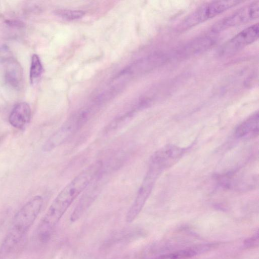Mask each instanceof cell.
Here are the masks:
<instances>
[{
  "instance_id": "7c38bea8",
  "label": "cell",
  "mask_w": 259,
  "mask_h": 259,
  "mask_svg": "<svg viewBox=\"0 0 259 259\" xmlns=\"http://www.w3.org/2000/svg\"><path fill=\"white\" fill-rule=\"evenodd\" d=\"M55 13L59 17L69 20L80 19L84 15L83 11L70 10H58Z\"/></svg>"
},
{
  "instance_id": "3957f363",
  "label": "cell",
  "mask_w": 259,
  "mask_h": 259,
  "mask_svg": "<svg viewBox=\"0 0 259 259\" xmlns=\"http://www.w3.org/2000/svg\"><path fill=\"white\" fill-rule=\"evenodd\" d=\"M242 2L240 1H218L206 3L187 16L179 25L178 30L183 31L191 28Z\"/></svg>"
},
{
  "instance_id": "5bb4252c",
  "label": "cell",
  "mask_w": 259,
  "mask_h": 259,
  "mask_svg": "<svg viewBox=\"0 0 259 259\" xmlns=\"http://www.w3.org/2000/svg\"><path fill=\"white\" fill-rule=\"evenodd\" d=\"M258 234L255 236L252 237V238L246 240V242L245 243L246 246H255L256 243L258 242Z\"/></svg>"
},
{
  "instance_id": "7a4b0ae2",
  "label": "cell",
  "mask_w": 259,
  "mask_h": 259,
  "mask_svg": "<svg viewBox=\"0 0 259 259\" xmlns=\"http://www.w3.org/2000/svg\"><path fill=\"white\" fill-rule=\"evenodd\" d=\"M44 199L36 195L16 213L0 247V256L10 252L33 224L43 205Z\"/></svg>"
},
{
  "instance_id": "8fae6325",
  "label": "cell",
  "mask_w": 259,
  "mask_h": 259,
  "mask_svg": "<svg viewBox=\"0 0 259 259\" xmlns=\"http://www.w3.org/2000/svg\"><path fill=\"white\" fill-rule=\"evenodd\" d=\"M43 71V68L37 55L33 54L31 57L30 69V80L31 84L36 83L40 78Z\"/></svg>"
},
{
  "instance_id": "4fadbf2b",
  "label": "cell",
  "mask_w": 259,
  "mask_h": 259,
  "mask_svg": "<svg viewBox=\"0 0 259 259\" xmlns=\"http://www.w3.org/2000/svg\"><path fill=\"white\" fill-rule=\"evenodd\" d=\"M195 252L189 249L163 255L154 259H187L194 255Z\"/></svg>"
},
{
  "instance_id": "8992f818",
  "label": "cell",
  "mask_w": 259,
  "mask_h": 259,
  "mask_svg": "<svg viewBox=\"0 0 259 259\" xmlns=\"http://www.w3.org/2000/svg\"><path fill=\"white\" fill-rule=\"evenodd\" d=\"M159 176L154 171L148 169L139 188L135 199L128 209L125 217L126 222H133L142 209L149 198L154 184Z\"/></svg>"
},
{
  "instance_id": "5b68a950",
  "label": "cell",
  "mask_w": 259,
  "mask_h": 259,
  "mask_svg": "<svg viewBox=\"0 0 259 259\" xmlns=\"http://www.w3.org/2000/svg\"><path fill=\"white\" fill-rule=\"evenodd\" d=\"M259 2L256 1L246 5L218 22L212 28L214 32L244 24L258 17Z\"/></svg>"
},
{
  "instance_id": "ba28073f",
  "label": "cell",
  "mask_w": 259,
  "mask_h": 259,
  "mask_svg": "<svg viewBox=\"0 0 259 259\" xmlns=\"http://www.w3.org/2000/svg\"><path fill=\"white\" fill-rule=\"evenodd\" d=\"M31 116L30 106L26 102H23L13 108L9 117V122L13 127L20 129L29 122Z\"/></svg>"
},
{
  "instance_id": "277c9868",
  "label": "cell",
  "mask_w": 259,
  "mask_h": 259,
  "mask_svg": "<svg viewBox=\"0 0 259 259\" xmlns=\"http://www.w3.org/2000/svg\"><path fill=\"white\" fill-rule=\"evenodd\" d=\"M89 109L81 111L68 119L44 143L42 150L49 152L61 146L73 136L90 117Z\"/></svg>"
},
{
  "instance_id": "9c48e42d",
  "label": "cell",
  "mask_w": 259,
  "mask_h": 259,
  "mask_svg": "<svg viewBox=\"0 0 259 259\" xmlns=\"http://www.w3.org/2000/svg\"><path fill=\"white\" fill-rule=\"evenodd\" d=\"M259 114L257 111L236 127L235 136L240 139L253 138L258 135Z\"/></svg>"
},
{
  "instance_id": "6da1fadb",
  "label": "cell",
  "mask_w": 259,
  "mask_h": 259,
  "mask_svg": "<svg viewBox=\"0 0 259 259\" xmlns=\"http://www.w3.org/2000/svg\"><path fill=\"white\" fill-rule=\"evenodd\" d=\"M102 166L101 161L93 163L61 190L40 222L37 232L40 238L45 240L50 237L72 203L99 175Z\"/></svg>"
},
{
  "instance_id": "30bf717a",
  "label": "cell",
  "mask_w": 259,
  "mask_h": 259,
  "mask_svg": "<svg viewBox=\"0 0 259 259\" xmlns=\"http://www.w3.org/2000/svg\"><path fill=\"white\" fill-rule=\"evenodd\" d=\"M97 192V191L95 190V187L89 190V191L82 196L70 216V221L72 222H75L81 218L94 201Z\"/></svg>"
},
{
  "instance_id": "52a82bcc",
  "label": "cell",
  "mask_w": 259,
  "mask_h": 259,
  "mask_svg": "<svg viewBox=\"0 0 259 259\" xmlns=\"http://www.w3.org/2000/svg\"><path fill=\"white\" fill-rule=\"evenodd\" d=\"M258 24L242 30L223 45L220 51L222 55L233 54L256 41L258 37Z\"/></svg>"
}]
</instances>
